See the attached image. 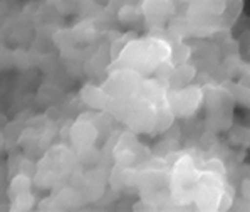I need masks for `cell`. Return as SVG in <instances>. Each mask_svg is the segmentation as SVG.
Returning <instances> with one entry per match:
<instances>
[{
	"label": "cell",
	"instance_id": "6da1fadb",
	"mask_svg": "<svg viewBox=\"0 0 250 212\" xmlns=\"http://www.w3.org/2000/svg\"><path fill=\"white\" fill-rule=\"evenodd\" d=\"M119 19H121L123 22L133 21V19H136V10H134L133 7H125V9L119 12Z\"/></svg>",
	"mask_w": 250,
	"mask_h": 212
}]
</instances>
